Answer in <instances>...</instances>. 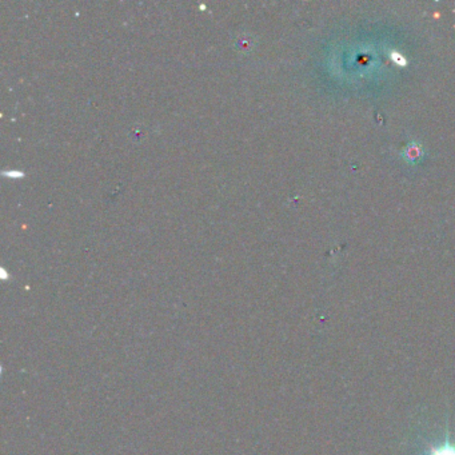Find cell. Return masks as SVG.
Here are the masks:
<instances>
[{
	"mask_svg": "<svg viewBox=\"0 0 455 455\" xmlns=\"http://www.w3.org/2000/svg\"><path fill=\"white\" fill-rule=\"evenodd\" d=\"M429 455H455V446L450 442H446L442 446L432 449Z\"/></svg>",
	"mask_w": 455,
	"mask_h": 455,
	"instance_id": "1",
	"label": "cell"
},
{
	"mask_svg": "<svg viewBox=\"0 0 455 455\" xmlns=\"http://www.w3.org/2000/svg\"><path fill=\"white\" fill-rule=\"evenodd\" d=\"M402 155H403L405 158H408V160L418 159L419 155H421V147H419L418 144H415V143H411L409 147L403 151Z\"/></svg>",
	"mask_w": 455,
	"mask_h": 455,
	"instance_id": "2",
	"label": "cell"
},
{
	"mask_svg": "<svg viewBox=\"0 0 455 455\" xmlns=\"http://www.w3.org/2000/svg\"><path fill=\"white\" fill-rule=\"evenodd\" d=\"M390 58H391L392 62H394L395 65H398V66H408V60H406V58H405L402 54H399L398 51H391V52H390Z\"/></svg>",
	"mask_w": 455,
	"mask_h": 455,
	"instance_id": "3",
	"label": "cell"
}]
</instances>
